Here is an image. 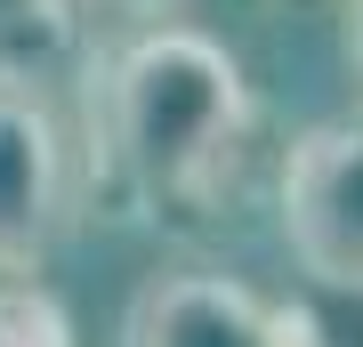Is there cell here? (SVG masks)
Returning a JSON list of instances; mask_svg holds the SVG:
<instances>
[{
    "instance_id": "cell-1",
    "label": "cell",
    "mask_w": 363,
    "mask_h": 347,
    "mask_svg": "<svg viewBox=\"0 0 363 347\" xmlns=\"http://www.w3.org/2000/svg\"><path fill=\"white\" fill-rule=\"evenodd\" d=\"M250 81L226 40L145 25L89 73V178L121 202H202L242 154Z\"/></svg>"
},
{
    "instance_id": "cell-2",
    "label": "cell",
    "mask_w": 363,
    "mask_h": 347,
    "mask_svg": "<svg viewBox=\"0 0 363 347\" xmlns=\"http://www.w3.org/2000/svg\"><path fill=\"white\" fill-rule=\"evenodd\" d=\"M283 243L323 291H363V121H315L291 138Z\"/></svg>"
},
{
    "instance_id": "cell-3",
    "label": "cell",
    "mask_w": 363,
    "mask_h": 347,
    "mask_svg": "<svg viewBox=\"0 0 363 347\" xmlns=\"http://www.w3.org/2000/svg\"><path fill=\"white\" fill-rule=\"evenodd\" d=\"M73 219V162L49 97L0 89V283H25L49 267Z\"/></svg>"
},
{
    "instance_id": "cell-4",
    "label": "cell",
    "mask_w": 363,
    "mask_h": 347,
    "mask_svg": "<svg viewBox=\"0 0 363 347\" xmlns=\"http://www.w3.org/2000/svg\"><path fill=\"white\" fill-rule=\"evenodd\" d=\"M307 315L259 299L234 275L178 267V275H145L130 315H121V347H307Z\"/></svg>"
},
{
    "instance_id": "cell-5",
    "label": "cell",
    "mask_w": 363,
    "mask_h": 347,
    "mask_svg": "<svg viewBox=\"0 0 363 347\" xmlns=\"http://www.w3.org/2000/svg\"><path fill=\"white\" fill-rule=\"evenodd\" d=\"M81 57V0H0V89H49Z\"/></svg>"
},
{
    "instance_id": "cell-6",
    "label": "cell",
    "mask_w": 363,
    "mask_h": 347,
    "mask_svg": "<svg viewBox=\"0 0 363 347\" xmlns=\"http://www.w3.org/2000/svg\"><path fill=\"white\" fill-rule=\"evenodd\" d=\"M0 347H73V315L40 275L0 283Z\"/></svg>"
},
{
    "instance_id": "cell-7",
    "label": "cell",
    "mask_w": 363,
    "mask_h": 347,
    "mask_svg": "<svg viewBox=\"0 0 363 347\" xmlns=\"http://www.w3.org/2000/svg\"><path fill=\"white\" fill-rule=\"evenodd\" d=\"M339 49H347V73L363 89V0H347V33H339Z\"/></svg>"
},
{
    "instance_id": "cell-8",
    "label": "cell",
    "mask_w": 363,
    "mask_h": 347,
    "mask_svg": "<svg viewBox=\"0 0 363 347\" xmlns=\"http://www.w3.org/2000/svg\"><path fill=\"white\" fill-rule=\"evenodd\" d=\"M113 9H138V16H162V9H178V0H113Z\"/></svg>"
}]
</instances>
